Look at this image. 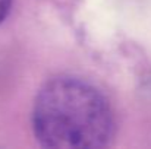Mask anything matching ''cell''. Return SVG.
<instances>
[{
    "label": "cell",
    "mask_w": 151,
    "mask_h": 149,
    "mask_svg": "<svg viewBox=\"0 0 151 149\" xmlns=\"http://www.w3.org/2000/svg\"><path fill=\"white\" fill-rule=\"evenodd\" d=\"M12 6V0H0V24L6 19Z\"/></svg>",
    "instance_id": "obj_2"
},
{
    "label": "cell",
    "mask_w": 151,
    "mask_h": 149,
    "mask_svg": "<svg viewBox=\"0 0 151 149\" xmlns=\"http://www.w3.org/2000/svg\"><path fill=\"white\" fill-rule=\"evenodd\" d=\"M38 143L53 149H100L114 136V117L107 98L90 82L69 75L47 81L31 113Z\"/></svg>",
    "instance_id": "obj_1"
}]
</instances>
